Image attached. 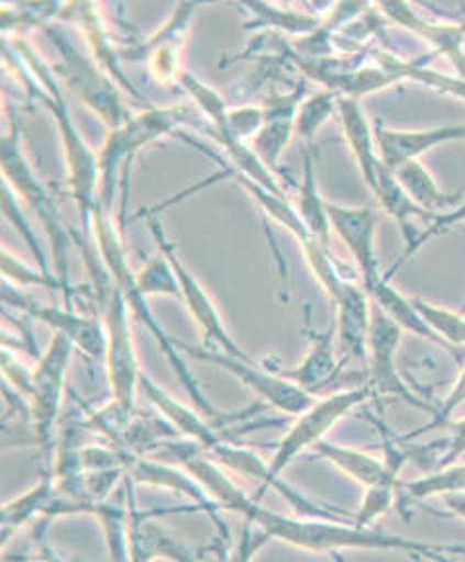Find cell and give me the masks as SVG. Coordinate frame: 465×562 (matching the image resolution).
Here are the masks:
<instances>
[{
    "label": "cell",
    "mask_w": 465,
    "mask_h": 562,
    "mask_svg": "<svg viewBox=\"0 0 465 562\" xmlns=\"http://www.w3.org/2000/svg\"><path fill=\"white\" fill-rule=\"evenodd\" d=\"M206 488L221 508L239 514L246 524L258 527L263 533L296 547L308 553H343L346 549L356 551H379V553H407L434 562H452L449 554H465L464 544L432 543L411 537L381 533L372 527H358L352 519L303 518L281 516L263 508L251 498L225 471H215L206 481Z\"/></svg>",
    "instance_id": "6da1fadb"
},
{
    "label": "cell",
    "mask_w": 465,
    "mask_h": 562,
    "mask_svg": "<svg viewBox=\"0 0 465 562\" xmlns=\"http://www.w3.org/2000/svg\"><path fill=\"white\" fill-rule=\"evenodd\" d=\"M22 57L26 59L27 67L34 70L35 79L42 85V100L52 112L59 133H62L63 150L69 170V184L73 198L79 205L80 220H82V235L90 237L92 233V215L98 205V192H100V167L98 155L88 147L87 140L80 137L79 130L70 117L69 105L63 97L62 88L55 80L52 70L42 63V57L30 49V45L22 40L14 42Z\"/></svg>",
    "instance_id": "7a4b0ae2"
},
{
    "label": "cell",
    "mask_w": 465,
    "mask_h": 562,
    "mask_svg": "<svg viewBox=\"0 0 465 562\" xmlns=\"http://www.w3.org/2000/svg\"><path fill=\"white\" fill-rule=\"evenodd\" d=\"M92 237L97 240L98 252L102 256V262L108 270L110 280L114 283L118 290L122 291L123 299L128 303V307L132 313L137 315L141 323L150 328L153 336L157 338L160 348L165 351L173 368H175L176 375L180 378V383L186 386L188 395L192 398L193 406L208 418H218L220 414L215 408H211L210 403L206 401L202 391L198 383L193 381L190 371L186 368L185 360L180 358V353L176 351L175 344L168 338L167 334L163 333V328L157 323V318L151 313L150 305H147V297L141 295L135 283V272L132 266L128 262V255L123 248L122 238L115 228L114 220H112V210H108L106 205L98 202L95 215H92Z\"/></svg>",
    "instance_id": "3957f363"
},
{
    "label": "cell",
    "mask_w": 465,
    "mask_h": 562,
    "mask_svg": "<svg viewBox=\"0 0 465 562\" xmlns=\"http://www.w3.org/2000/svg\"><path fill=\"white\" fill-rule=\"evenodd\" d=\"M374 396L376 393L369 383L368 385L352 386V389L331 393L323 398H317L315 404L309 406L306 413L296 416L294 426L274 449L273 459L268 463V476L256 494L255 501H261V496L268 488L280 486L284 469L290 465L301 451H306L308 448L313 449L317 443L325 441L326 434L333 430L339 422L346 418L356 406H361Z\"/></svg>",
    "instance_id": "277c9868"
},
{
    "label": "cell",
    "mask_w": 465,
    "mask_h": 562,
    "mask_svg": "<svg viewBox=\"0 0 465 562\" xmlns=\"http://www.w3.org/2000/svg\"><path fill=\"white\" fill-rule=\"evenodd\" d=\"M2 176L4 182L12 186V190L22 195L35 215L44 221L47 237L52 243L53 262L57 270V280L62 281L63 295H65V307H73V290H70L69 281V250L70 237L67 228L63 225L62 215L57 205L53 203L49 193L45 192L44 186L40 184V180L35 178L32 168L26 162V157L22 153L20 145V132H18L16 123L14 127H10V132L2 137Z\"/></svg>",
    "instance_id": "5b68a950"
},
{
    "label": "cell",
    "mask_w": 465,
    "mask_h": 562,
    "mask_svg": "<svg viewBox=\"0 0 465 562\" xmlns=\"http://www.w3.org/2000/svg\"><path fill=\"white\" fill-rule=\"evenodd\" d=\"M186 122V112L180 108H150L141 114L132 115L130 122L123 123L118 130H110L104 147L98 155L100 167V192L98 202L112 210L115 188L120 180V170L133 153L147 147L153 140L175 132Z\"/></svg>",
    "instance_id": "8992f818"
},
{
    "label": "cell",
    "mask_w": 465,
    "mask_h": 562,
    "mask_svg": "<svg viewBox=\"0 0 465 562\" xmlns=\"http://www.w3.org/2000/svg\"><path fill=\"white\" fill-rule=\"evenodd\" d=\"M47 37L55 45V52L59 55L57 72L67 80L77 97L108 123L110 130L122 127L130 122L132 114L125 110L120 90L112 80L106 77V72L98 69L95 61H90L79 49H75L69 37L57 27H47Z\"/></svg>",
    "instance_id": "52a82bcc"
},
{
    "label": "cell",
    "mask_w": 465,
    "mask_h": 562,
    "mask_svg": "<svg viewBox=\"0 0 465 562\" xmlns=\"http://www.w3.org/2000/svg\"><path fill=\"white\" fill-rule=\"evenodd\" d=\"M130 313L132 311L128 307L122 291L114 285L106 305V369L114 403L120 404L123 411L133 413L135 393L140 389L143 373L140 371L137 350L133 344Z\"/></svg>",
    "instance_id": "ba28073f"
},
{
    "label": "cell",
    "mask_w": 465,
    "mask_h": 562,
    "mask_svg": "<svg viewBox=\"0 0 465 562\" xmlns=\"http://www.w3.org/2000/svg\"><path fill=\"white\" fill-rule=\"evenodd\" d=\"M239 184L245 188L246 192L255 198V202L263 207L264 213L268 217H273L276 223H280L281 227L288 228L294 233V237L298 238L301 252L308 260L311 272L315 276L317 281L321 283V288L326 291V295L331 301H336L339 295L343 293L344 285L348 280H344L333 258L329 255V246L323 245L319 238L309 231L308 225L299 217L298 210L291 207L290 202L281 195L264 190L263 186L255 184L251 180H246L245 176L233 172Z\"/></svg>",
    "instance_id": "9c48e42d"
},
{
    "label": "cell",
    "mask_w": 465,
    "mask_h": 562,
    "mask_svg": "<svg viewBox=\"0 0 465 562\" xmlns=\"http://www.w3.org/2000/svg\"><path fill=\"white\" fill-rule=\"evenodd\" d=\"M147 225H150L151 235L157 240L160 252L167 256L168 262L173 263V268H175L176 278L180 283V299H185L186 307L190 311L196 325L202 328L203 342H206L203 348L225 351L239 360H251L245 351L239 348V344L231 338V334L228 333V328L221 321L220 311L211 301L208 291L203 290L202 283L196 280V276L186 268L180 256L176 255L175 245L168 238L165 227L155 217H150Z\"/></svg>",
    "instance_id": "30bf717a"
},
{
    "label": "cell",
    "mask_w": 465,
    "mask_h": 562,
    "mask_svg": "<svg viewBox=\"0 0 465 562\" xmlns=\"http://www.w3.org/2000/svg\"><path fill=\"white\" fill-rule=\"evenodd\" d=\"M185 351L196 360L225 369L246 389H251L256 396H261V401L268 406L278 408L281 413L299 416V414L306 413L309 406L315 404L317 396L313 393L296 385L290 379L281 378L278 373L264 371L251 360H239L225 351L208 350L203 346L200 348V346H186L185 344Z\"/></svg>",
    "instance_id": "8fae6325"
},
{
    "label": "cell",
    "mask_w": 465,
    "mask_h": 562,
    "mask_svg": "<svg viewBox=\"0 0 465 562\" xmlns=\"http://www.w3.org/2000/svg\"><path fill=\"white\" fill-rule=\"evenodd\" d=\"M403 330L389 316L372 303V323L368 334L369 386L376 396H397L422 413L434 414L436 408L414 395L397 369V350L403 338Z\"/></svg>",
    "instance_id": "7c38bea8"
},
{
    "label": "cell",
    "mask_w": 465,
    "mask_h": 562,
    "mask_svg": "<svg viewBox=\"0 0 465 562\" xmlns=\"http://www.w3.org/2000/svg\"><path fill=\"white\" fill-rule=\"evenodd\" d=\"M75 344L63 334H53L52 344L34 368V393L30 396V413L34 424L35 439L47 446L52 441L53 428L59 418L65 375L70 363Z\"/></svg>",
    "instance_id": "4fadbf2b"
},
{
    "label": "cell",
    "mask_w": 465,
    "mask_h": 562,
    "mask_svg": "<svg viewBox=\"0 0 465 562\" xmlns=\"http://www.w3.org/2000/svg\"><path fill=\"white\" fill-rule=\"evenodd\" d=\"M329 223L343 240L352 260L358 266L361 285L364 290L372 288L384 278L379 272L378 252H376V233H378V215L369 207H351L341 203H326Z\"/></svg>",
    "instance_id": "5bb4252c"
},
{
    "label": "cell",
    "mask_w": 465,
    "mask_h": 562,
    "mask_svg": "<svg viewBox=\"0 0 465 562\" xmlns=\"http://www.w3.org/2000/svg\"><path fill=\"white\" fill-rule=\"evenodd\" d=\"M2 295H4V303H9L10 307L20 308L26 315L42 321L44 325L52 326L55 334L67 336L70 342L75 344V348L85 351L90 358L104 360L106 328H102L97 318L79 315L75 308H59L35 303L34 299L10 288L9 281L2 283Z\"/></svg>",
    "instance_id": "9a60e30c"
},
{
    "label": "cell",
    "mask_w": 465,
    "mask_h": 562,
    "mask_svg": "<svg viewBox=\"0 0 465 562\" xmlns=\"http://www.w3.org/2000/svg\"><path fill=\"white\" fill-rule=\"evenodd\" d=\"M374 132L379 158L389 170H396L411 160H421L424 153L442 145L465 140V125L462 123L431 130H391L381 120H376Z\"/></svg>",
    "instance_id": "2e32d148"
},
{
    "label": "cell",
    "mask_w": 465,
    "mask_h": 562,
    "mask_svg": "<svg viewBox=\"0 0 465 562\" xmlns=\"http://www.w3.org/2000/svg\"><path fill=\"white\" fill-rule=\"evenodd\" d=\"M133 483L125 476V506L130 512V561L155 562L165 559L170 562H196L192 551L170 536L165 527L153 521L147 512H141L133 498Z\"/></svg>",
    "instance_id": "e0dca14e"
},
{
    "label": "cell",
    "mask_w": 465,
    "mask_h": 562,
    "mask_svg": "<svg viewBox=\"0 0 465 562\" xmlns=\"http://www.w3.org/2000/svg\"><path fill=\"white\" fill-rule=\"evenodd\" d=\"M128 476L135 484H145V486L173 491L176 494H182L188 501L196 502L198 508L208 512L211 519H215V524L221 527L223 536L228 537L225 526L215 516L218 514V504L211 501L210 494L203 491L202 484L198 483L186 469L170 465V463H165V461H157V459L132 456L130 463H128Z\"/></svg>",
    "instance_id": "ac0fdd59"
},
{
    "label": "cell",
    "mask_w": 465,
    "mask_h": 562,
    "mask_svg": "<svg viewBox=\"0 0 465 562\" xmlns=\"http://www.w3.org/2000/svg\"><path fill=\"white\" fill-rule=\"evenodd\" d=\"M336 333L343 356L348 360L368 361V334L372 301L361 283L348 281L334 301Z\"/></svg>",
    "instance_id": "d6986e66"
},
{
    "label": "cell",
    "mask_w": 465,
    "mask_h": 562,
    "mask_svg": "<svg viewBox=\"0 0 465 562\" xmlns=\"http://www.w3.org/2000/svg\"><path fill=\"white\" fill-rule=\"evenodd\" d=\"M379 9L384 10V14L391 18L399 26L421 35L424 42H429L436 49V53L449 57L457 75L465 79V26L429 22L427 18L417 14V10L411 4H405V2H387V4H379Z\"/></svg>",
    "instance_id": "ffe728a7"
},
{
    "label": "cell",
    "mask_w": 465,
    "mask_h": 562,
    "mask_svg": "<svg viewBox=\"0 0 465 562\" xmlns=\"http://www.w3.org/2000/svg\"><path fill=\"white\" fill-rule=\"evenodd\" d=\"M313 451L317 457L325 459L326 463H331L341 473L346 474L351 481L361 484L364 491L381 484H397L399 463L384 461L364 449L339 446L325 439L317 443Z\"/></svg>",
    "instance_id": "44dd1931"
},
{
    "label": "cell",
    "mask_w": 465,
    "mask_h": 562,
    "mask_svg": "<svg viewBox=\"0 0 465 562\" xmlns=\"http://www.w3.org/2000/svg\"><path fill=\"white\" fill-rule=\"evenodd\" d=\"M140 391L147 396L151 404H155L158 413L165 416V420H168V424L178 434H182L190 441H196L206 451H210L225 441V438L211 426L210 420L203 418L198 408H190V406L178 403L175 396L168 395L165 389H160L147 375H141Z\"/></svg>",
    "instance_id": "7402d4cb"
},
{
    "label": "cell",
    "mask_w": 465,
    "mask_h": 562,
    "mask_svg": "<svg viewBox=\"0 0 465 562\" xmlns=\"http://www.w3.org/2000/svg\"><path fill=\"white\" fill-rule=\"evenodd\" d=\"M339 114L343 122L344 139L348 143L352 155L358 162L364 184L368 186L369 193L374 195L378 188L379 170H381V158H379L374 125L362 112L361 102L354 98L341 97Z\"/></svg>",
    "instance_id": "603a6c76"
},
{
    "label": "cell",
    "mask_w": 465,
    "mask_h": 562,
    "mask_svg": "<svg viewBox=\"0 0 465 562\" xmlns=\"http://www.w3.org/2000/svg\"><path fill=\"white\" fill-rule=\"evenodd\" d=\"M344 361L336 356V340L334 330L315 333L311 336V350L298 368L288 369L280 373L281 378L290 379L296 385L315 393L317 389L326 385L331 379L339 375Z\"/></svg>",
    "instance_id": "cb8c5ba5"
},
{
    "label": "cell",
    "mask_w": 465,
    "mask_h": 562,
    "mask_svg": "<svg viewBox=\"0 0 465 562\" xmlns=\"http://www.w3.org/2000/svg\"><path fill=\"white\" fill-rule=\"evenodd\" d=\"M394 175L407 195L432 217L449 213L464 202L460 193L444 192L421 160L405 162L394 170Z\"/></svg>",
    "instance_id": "d4e9b609"
},
{
    "label": "cell",
    "mask_w": 465,
    "mask_h": 562,
    "mask_svg": "<svg viewBox=\"0 0 465 562\" xmlns=\"http://www.w3.org/2000/svg\"><path fill=\"white\" fill-rule=\"evenodd\" d=\"M368 293L369 301L381 308L394 323H396L403 333L414 334L419 338H424L429 342L436 344L440 348L450 351L449 346L440 340L436 334L432 333L429 325L424 323V318L419 315V311L414 308L413 299L405 297L401 291H397L391 281L381 278L376 281L372 288L364 290ZM452 353V351H450ZM454 356V353H452Z\"/></svg>",
    "instance_id": "484cf974"
},
{
    "label": "cell",
    "mask_w": 465,
    "mask_h": 562,
    "mask_svg": "<svg viewBox=\"0 0 465 562\" xmlns=\"http://www.w3.org/2000/svg\"><path fill=\"white\" fill-rule=\"evenodd\" d=\"M374 198L378 200L379 205L399 223V227L403 231L405 240L407 246H411L414 243V238L419 237V228L413 227L411 220L413 217H422V220L431 221L432 215H429L427 211H422L417 203L407 195L401 184L397 182L394 170L381 162V170L378 176V188L374 192Z\"/></svg>",
    "instance_id": "4316f807"
},
{
    "label": "cell",
    "mask_w": 465,
    "mask_h": 562,
    "mask_svg": "<svg viewBox=\"0 0 465 562\" xmlns=\"http://www.w3.org/2000/svg\"><path fill=\"white\" fill-rule=\"evenodd\" d=\"M55 494V479L53 474H45L40 483L34 484V488L24 492L14 501L7 502L2 506V543H7L10 536H14L20 527L26 526L37 514L45 516Z\"/></svg>",
    "instance_id": "83f0119b"
},
{
    "label": "cell",
    "mask_w": 465,
    "mask_h": 562,
    "mask_svg": "<svg viewBox=\"0 0 465 562\" xmlns=\"http://www.w3.org/2000/svg\"><path fill=\"white\" fill-rule=\"evenodd\" d=\"M326 200L319 192L315 176V160L313 155L306 150L303 160V180L299 186L298 213L309 231L315 235L323 245H331V223H329V211Z\"/></svg>",
    "instance_id": "f1b7e54d"
},
{
    "label": "cell",
    "mask_w": 465,
    "mask_h": 562,
    "mask_svg": "<svg viewBox=\"0 0 465 562\" xmlns=\"http://www.w3.org/2000/svg\"><path fill=\"white\" fill-rule=\"evenodd\" d=\"M413 305L432 333L436 334L440 340L449 346L454 356H457L456 348H464L465 346L464 313L440 307V305H434V303L424 301V299H413Z\"/></svg>",
    "instance_id": "f546056e"
},
{
    "label": "cell",
    "mask_w": 465,
    "mask_h": 562,
    "mask_svg": "<svg viewBox=\"0 0 465 562\" xmlns=\"http://www.w3.org/2000/svg\"><path fill=\"white\" fill-rule=\"evenodd\" d=\"M403 486L407 494L417 501H427L434 496L444 498L454 492H465V463L460 461L454 465L436 467L432 473L422 474Z\"/></svg>",
    "instance_id": "4dcf8cb0"
},
{
    "label": "cell",
    "mask_w": 465,
    "mask_h": 562,
    "mask_svg": "<svg viewBox=\"0 0 465 562\" xmlns=\"http://www.w3.org/2000/svg\"><path fill=\"white\" fill-rule=\"evenodd\" d=\"M178 82L182 85L188 97L192 98L196 105L202 108L203 114L213 125V135H228L229 133V112L231 108L225 104V100L220 97L218 90H213L210 85H206L192 72L182 70Z\"/></svg>",
    "instance_id": "1f68e13d"
},
{
    "label": "cell",
    "mask_w": 465,
    "mask_h": 562,
    "mask_svg": "<svg viewBox=\"0 0 465 562\" xmlns=\"http://www.w3.org/2000/svg\"><path fill=\"white\" fill-rule=\"evenodd\" d=\"M339 100H341V97L333 92V90H329V88L317 92L313 97L306 98L299 104L296 120H294L296 135H299L301 139H311L323 127V123L334 112H339Z\"/></svg>",
    "instance_id": "d6a6232c"
},
{
    "label": "cell",
    "mask_w": 465,
    "mask_h": 562,
    "mask_svg": "<svg viewBox=\"0 0 465 562\" xmlns=\"http://www.w3.org/2000/svg\"><path fill=\"white\" fill-rule=\"evenodd\" d=\"M135 283L143 297H151V295L180 297V283L176 278L175 268L163 252L160 256L150 258L140 272H135Z\"/></svg>",
    "instance_id": "836d02e7"
},
{
    "label": "cell",
    "mask_w": 465,
    "mask_h": 562,
    "mask_svg": "<svg viewBox=\"0 0 465 562\" xmlns=\"http://www.w3.org/2000/svg\"><path fill=\"white\" fill-rule=\"evenodd\" d=\"M462 223H465V200L460 203V205H456L454 210H450L449 213L434 215V217L429 221V227L422 228L421 233H419V237L414 238L413 245L405 248L401 258L384 273V278L391 281V278L403 268V263L409 262V260L421 250L422 246L427 245V243H431L432 238L439 237L440 233H444L446 228L456 227V225H462Z\"/></svg>",
    "instance_id": "e575fe53"
},
{
    "label": "cell",
    "mask_w": 465,
    "mask_h": 562,
    "mask_svg": "<svg viewBox=\"0 0 465 562\" xmlns=\"http://www.w3.org/2000/svg\"><path fill=\"white\" fill-rule=\"evenodd\" d=\"M246 10H253L256 16V26H274L286 30L290 34H311L321 26V20L315 14H299L274 9L270 4H246Z\"/></svg>",
    "instance_id": "d590c367"
},
{
    "label": "cell",
    "mask_w": 465,
    "mask_h": 562,
    "mask_svg": "<svg viewBox=\"0 0 465 562\" xmlns=\"http://www.w3.org/2000/svg\"><path fill=\"white\" fill-rule=\"evenodd\" d=\"M397 484H381L364 491L361 508L352 516V524L358 527H372L384 518L396 504Z\"/></svg>",
    "instance_id": "8d00e7d4"
},
{
    "label": "cell",
    "mask_w": 465,
    "mask_h": 562,
    "mask_svg": "<svg viewBox=\"0 0 465 562\" xmlns=\"http://www.w3.org/2000/svg\"><path fill=\"white\" fill-rule=\"evenodd\" d=\"M2 213H4V217L9 220L10 225H14V228L18 231V235L24 238V240H26V245L32 248V252H34L35 256V262H37V266L42 268V272L47 273V276H52L49 268H47V263H45L42 245H40V240L35 237L34 231H32L30 223H27L26 217H24V211L20 210L16 195L10 192V188L7 182L2 186ZM53 278H57V276H53Z\"/></svg>",
    "instance_id": "74e56055"
},
{
    "label": "cell",
    "mask_w": 465,
    "mask_h": 562,
    "mask_svg": "<svg viewBox=\"0 0 465 562\" xmlns=\"http://www.w3.org/2000/svg\"><path fill=\"white\" fill-rule=\"evenodd\" d=\"M2 276L7 280L16 281L20 285H37V288L63 291L62 281L47 273L35 272L32 266L18 260L16 256L10 255L9 250H2Z\"/></svg>",
    "instance_id": "f35d334b"
},
{
    "label": "cell",
    "mask_w": 465,
    "mask_h": 562,
    "mask_svg": "<svg viewBox=\"0 0 465 562\" xmlns=\"http://www.w3.org/2000/svg\"><path fill=\"white\" fill-rule=\"evenodd\" d=\"M264 122H266V115L263 108H255V105L231 108L228 135H213V137H235L239 140L251 137L253 139L256 133L263 130Z\"/></svg>",
    "instance_id": "ab89813d"
},
{
    "label": "cell",
    "mask_w": 465,
    "mask_h": 562,
    "mask_svg": "<svg viewBox=\"0 0 465 562\" xmlns=\"http://www.w3.org/2000/svg\"><path fill=\"white\" fill-rule=\"evenodd\" d=\"M462 404H465V366L462 368V371H460L456 383L450 389L449 396L442 401V404H440L439 408L432 414L431 424H427L421 430H414L413 434H409V438H414V436L424 434V431L444 428V426L454 418V414H456L457 408H460Z\"/></svg>",
    "instance_id": "60d3db41"
},
{
    "label": "cell",
    "mask_w": 465,
    "mask_h": 562,
    "mask_svg": "<svg viewBox=\"0 0 465 562\" xmlns=\"http://www.w3.org/2000/svg\"><path fill=\"white\" fill-rule=\"evenodd\" d=\"M268 541H273V539L263 533L258 527H256V531H253V526L246 524L245 529H243V536L239 539V543L233 547V551H231L225 562H253L258 551Z\"/></svg>",
    "instance_id": "b9f144b4"
},
{
    "label": "cell",
    "mask_w": 465,
    "mask_h": 562,
    "mask_svg": "<svg viewBox=\"0 0 465 562\" xmlns=\"http://www.w3.org/2000/svg\"><path fill=\"white\" fill-rule=\"evenodd\" d=\"M444 428L450 431V438L446 449L442 451V457H440L439 467L460 463V459L465 456V416L464 418H457V420L452 418Z\"/></svg>",
    "instance_id": "7bdbcfd3"
},
{
    "label": "cell",
    "mask_w": 465,
    "mask_h": 562,
    "mask_svg": "<svg viewBox=\"0 0 465 562\" xmlns=\"http://www.w3.org/2000/svg\"><path fill=\"white\" fill-rule=\"evenodd\" d=\"M37 549H40V554H42L44 562H67L63 559L62 554H57V551L53 549L45 533L37 536Z\"/></svg>",
    "instance_id": "ee69618b"
},
{
    "label": "cell",
    "mask_w": 465,
    "mask_h": 562,
    "mask_svg": "<svg viewBox=\"0 0 465 562\" xmlns=\"http://www.w3.org/2000/svg\"><path fill=\"white\" fill-rule=\"evenodd\" d=\"M331 557H333V562H346V557L343 553H333Z\"/></svg>",
    "instance_id": "f6af8a7d"
},
{
    "label": "cell",
    "mask_w": 465,
    "mask_h": 562,
    "mask_svg": "<svg viewBox=\"0 0 465 562\" xmlns=\"http://www.w3.org/2000/svg\"><path fill=\"white\" fill-rule=\"evenodd\" d=\"M4 562H24V561H18L16 557H12V559H4Z\"/></svg>",
    "instance_id": "bcb514c9"
},
{
    "label": "cell",
    "mask_w": 465,
    "mask_h": 562,
    "mask_svg": "<svg viewBox=\"0 0 465 562\" xmlns=\"http://www.w3.org/2000/svg\"><path fill=\"white\" fill-rule=\"evenodd\" d=\"M462 313H465V303L462 305Z\"/></svg>",
    "instance_id": "7dc6e473"
}]
</instances>
